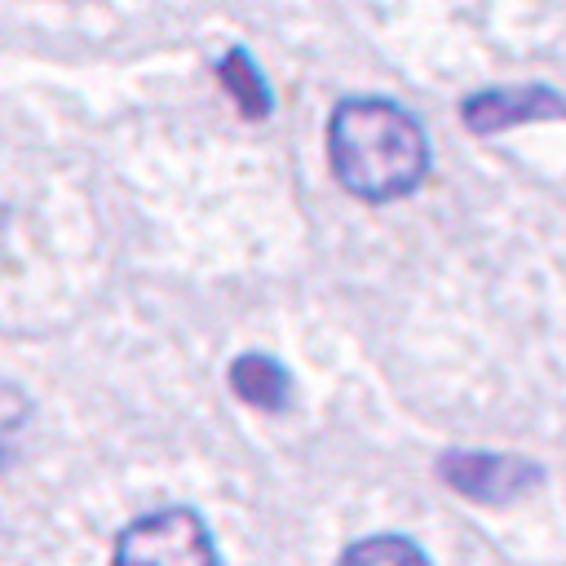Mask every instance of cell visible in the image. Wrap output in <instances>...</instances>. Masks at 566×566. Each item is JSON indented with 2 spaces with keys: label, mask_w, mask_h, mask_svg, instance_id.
Returning <instances> with one entry per match:
<instances>
[{
  "label": "cell",
  "mask_w": 566,
  "mask_h": 566,
  "mask_svg": "<svg viewBox=\"0 0 566 566\" xmlns=\"http://www.w3.org/2000/svg\"><path fill=\"white\" fill-rule=\"evenodd\" d=\"M221 84L234 93V102H239V111L243 115H252V119H261L265 111H270V88H265V80H261V71H256V62L243 53V49H230L226 57H221Z\"/></svg>",
  "instance_id": "obj_6"
},
{
  "label": "cell",
  "mask_w": 566,
  "mask_h": 566,
  "mask_svg": "<svg viewBox=\"0 0 566 566\" xmlns=\"http://www.w3.org/2000/svg\"><path fill=\"white\" fill-rule=\"evenodd\" d=\"M336 566H429V557L402 535H371L349 544Z\"/></svg>",
  "instance_id": "obj_7"
},
{
  "label": "cell",
  "mask_w": 566,
  "mask_h": 566,
  "mask_svg": "<svg viewBox=\"0 0 566 566\" xmlns=\"http://www.w3.org/2000/svg\"><path fill=\"white\" fill-rule=\"evenodd\" d=\"M548 115H566V97H557L553 88L535 84V88H482L473 97H464L460 119L469 133H500L526 119H548Z\"/></svg>",
  "instance_id": "obj_4"
},
{
  "label": "cell",
  "mask_w": 566,
  "mask_h": 566,
  "mask_svg": "<svg viewBox=\"0 0 566 566\" xmlns=\"http://www.w3.org/2000/svg\"><path fill=\"white\" fill-rule=\"evenodd\" d=\"M230 389L248 402V407H261V411H283L287 398H292V380L287 371L265 358V354H239L230 363Z\"/></svg>",
  "instance_id": "obj_5"
},
{
  "label": "cell",
  "mask_w": 566,
  "mask_h": 566,
  "mask_svg": "<svg viewBox=\"0 0 566 566\" xmlns=\"http://www.w3.org/2000/svg\"><path fill=\"white\" fill-rule=\"evenodd\" d=\"M539 469L517 455H491V451H451L442 455V482L478 504H509L539 486Z\"/></svg>",
  "instance_id": "obj_3"
},
{
  "label": "cell",
  "mask_w": 566,
  "mask_h": 566,
  "mask_svg": "<svg viewBox=\"0 0 566 566\" xmlns=\"http://www.w3.org/2000/svg\"><path fill=\"white\" fill-rule=\"evenodd\" d=\"M327 164L345 195L389 203L429 172V137L411 111L389 97H345L327 115Z\"/></svg>",
  "instance_id": "obj_1"
},
{
  "label": "cell",
  "mask_w": 566,
  "mask_h": 566,
  "mask_svg": "<svg viewBox=\"0 0 566 566\" xmlns=\"http://www.w3.org/2000/svg\"><path fill=\"white\" fill-rule=\"evenodd\" d=\"M111 566H221V557L195 509H159L115 535Z\"/></svg>",
  "instance_id": "obj_2"
}]
</instances>
